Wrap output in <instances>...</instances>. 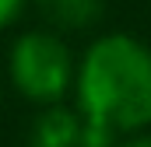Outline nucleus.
I'll return each mask as SVG.
<instances>
[{
    "mask_svg": "<svg viewBox=\"0 0 151 147\" xmlns=\"http://www.w3.org/2000/svg\"><path fill=\"white\" fill-rule=\"evenodd\" d=\"M84 147H113V133L151 123V53L130 35L99 39L77 70Z\"/></svg>",
    "mask_w": 151,
    "mask_h": 147,
    "instance_id": "obj_1",
    "label": "nucleus"
},
{
    "mask_svg": "<svg viewBox=\"0 0 151 147\" xmlns=\"http://www.w3.org/2000/svg\"><path fill=\"white\" fill-rule=\"evenodd\" d=\"M11 77L32 102H56L70 84V53L49 32H28L11 49Z\"/></svg>",
    "mask_w": 151,
    "mask_h": 147,
    "instance_id": "obj_2",
    "label": "nucleus"
},
{
    "mask_svg": "<svg viewBox=\"0 0 151 147\" xmlns=\"http://www.w3.org/2000/svg\"><path fill=\"white\" fill-rule=\"evenodd\" d=\"M32 147H84V119L67 109H46L32 126Z\"/></svg>",
    "mask_w": 151,
    "mask_h": 147,
    "instance_id": "obj_3",
    "label": "nucleus"
},
{
    "mask_svg": "<svg viewBox=\"0 0 151 147\" xmlns=\"http://www.w3.org/2000/svg\"><path fill=\"white\" fill-rule=\"evenodd\" d=\"M39 11L60 28H88L102 14V0H39Z\"/></svg>",
    "mask_w": 151,
    "mask_h": 147,
    "instance_id": "obj_4",
    "label": "nucleus"
},
{
    "mask_svg": "<svg viewBox=\"0 0 151 147\" xmlns=\"http://www.w3.org/2000/svg\"><path fill=\"white\" fill-rule=\"evenodd\" d=\"M21 7H25V0H0V28L11 25V21L21 14Z\"/></svg>",
    "mask_w": 151,
    "mask_h": 147,
    "instance_id": "obj_5",
    "label": "nucleus"
},
{
    "mask_svg": "<svg viewBox=\"0 0 151 147\" xmlns=\"http://www.w3.org/2000/svg\"><path fill=\"white\" fill-rule=\"evenodd\" d=\"M123 147H151V137H137V140H130V144H123Z\"/></svg>",
    "mask_w": 151,
    "mask_h": 147,
    "instance_id": "obj_6",
    "label": "nucleus"
}]
</instances>
